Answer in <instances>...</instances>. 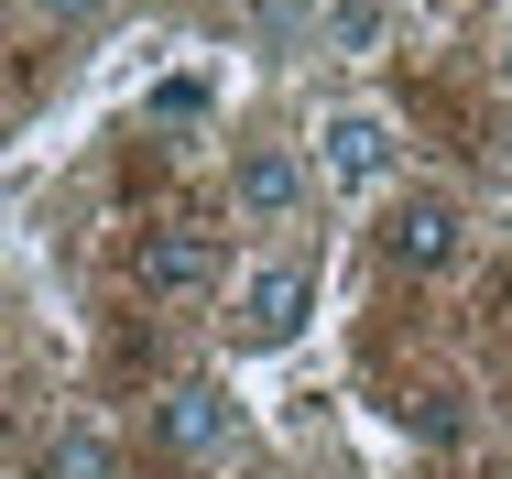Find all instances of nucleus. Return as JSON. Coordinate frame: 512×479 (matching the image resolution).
Returning a JSON list of instances; mask_svg holds the SVG:
<instances>
[{
    "mask_svg": "<svg viewBox=\"0 0 512 479\" xmlns=\"http://www.w3.org/2000/svg\"><path fill=\"white\" fill-rule=\"evenodd\" d=\"M306 164H316V186L338 196V207H371V196H393V175H404V120L382 98H349V109L316 120Z\"/></svg>",
    "mask_w": 512,
    "mask_h": 479,
    "instance_id": "1",
    "label": "nucleus"
},
{
    "mask_svg": "<svg viewBox=\"0 0 512 479\" xmlns=\"http://www.w3.org/2000/svg\"><path fill=\"white\" fill-rule=\"evenodd\" d=\"M306 316H316V262L306 251H273V262H251L229 284V338L240 349H295Z\"/></svg>",
    "mask_w": 512,
    "mask_h": 479,
    "instance_id": "2",
    "label": "nucleus"
},
{
    "mask_svg": "<svg viewBox=\"0 0 512 479\" xmlns=\"http://www.w3.org/2000/svg\"><path fill=\"white\" fill-rule=\"evenodd\" d=\"M371 240H382V262H393V273H447V262L469 251V207H458L447 186H414V196L382 207V229H371Z\"/></svg>",
    "mask_w": 512,
    "mask_h": 479,
    "instance_id": "3",
    "label": "nucleus"
},
{
    "mask_svg": "<svg viewBox=\"0 0 512 479\" xmlns=\"http://www.w3.org/2000/svg\"><path fill=\"white\" fill-rule=\"evenodd\" d=\"M131 273H142V294L153 305H207V294L229 284V251H218V229H153L142 251H131Z\"/></svg>",
    "mask_w": 512,
    "mask_h": 479,
    "instance_id": "4",
    "label": "nucleus"
},
{
    "mask_svg": "<svg viewBox=\"0 0 512 479\" xmlns=\"http://www.w3.org/2000/svg\"><path fill=\"white\" fill-rule=\"evenodd\" d=\"M229 196H240V218H251V229H284V218H306L316 164L295 153V142H240V164H229Z\"/></svg>",
    "mask_w": 512,
    "mask_h": 479,
    "instance_id": "5",
    "label": "nucleus"
},
{
    "mask_svg": "<svg viewBox=\"0 0 512 479\" xmlns=\"http://www.w3.org/2000/svg\"><path fill=\"white\" fill-rule=\"evenodd\" d=\"M153 436H164V458L175 469H218L229 458V436H240V403L218 382H175L164 403H153Z\"/></svg>",
    "mask_w": 512,
    "mask_h": 479,
    "instance_id": "6",
    "label": "nucleus"
},
{
    "mask_svg": "<svg viewBox=\"0 0 512 479\" xmlns=\"http://www.w3.org/2000/svg\"><path fill=\"white\" fill-rule=\"evenodd\" d=\"M44 479H120L109 425H66V436H55V458H44Z\"/></svg>",
    "mask_w": 512,
    "mask_h": 479,
    "instance_id": "7",
    "label": "nucleus"
},
{
    "mask_svg": "<svg viewBox=\"0 0 512 479\" xmlns=\"http://www.w3.org/2000/svg\"><path fill=\"white\" fill-rule=\"evenodd\" d=\"M327 44L371 55V44H382V0H338V11H327Z\"/></svg>",
    "mask_w": 512,
    "mask_h": 479,
    "instance_id": "8",
    "label": "nucleus"
},
{
    "mask_svg": "<svg viewBox=\"0 0 512 479\" xmlns=\"http://www.w3.org/2000/svg\"><path fill=\"white\" fill-rule=\"evenodd\" d=\"M44 11H55V22H88V11H99V0H44Z\"/></svg>",
    "mask_w": 512,
    "mask_h": 479,
    "instance_id": "9",
    "label": "nucleus"
},
{
    "mask_svg": "<svg viewBox=\"0 0 512 479\" xmlns=\"http://www.w3.org/2000/svg\"><path fill=\"white\" fill-rule=\"evenodd\" d=\"M502 88H512V33H502Z\"/></svg>",
    "mask_w": 512,
    "mask_h": 479,
    "instance_id": "10",
    "label": "nucleus"
},
{
    "mask_svg": "<svg viewBox=\"0 0 512 479\" xmlns=\"http://www.w3.org/2000/svg\"><path fill=\"white\" fill-rule=\"evenodd\" d=\"M414 11H458V0H414Z\"/></svg>",
    "mask_w": 512,
    "mask_h": 479,
    "instance_id": "11",
    "label": "nucleus"
}]
</instances>
